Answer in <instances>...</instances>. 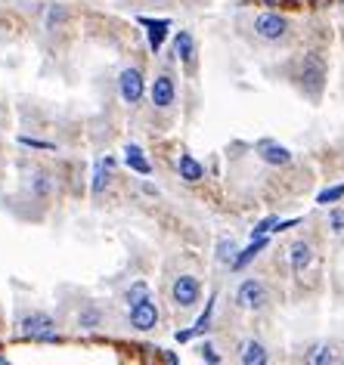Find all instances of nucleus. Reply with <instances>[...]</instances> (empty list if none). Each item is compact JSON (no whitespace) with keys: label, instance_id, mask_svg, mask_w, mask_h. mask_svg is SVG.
I'll list each match as a JSON object with an SVG mask.
<instances>
[{"label":"nucleus","instance_id":"1","mask_svg":"<svg viewBox=\"0 0 344 365\" xmlns=\"http://www.w3.org/2000/svg\"><path fill=\"white\" fill-rule=\"evenodd\" d=\"M16 335L25 337V341H35V344H59L62 341L56 331V319H53L50 313H44V310H28V313L19 316Z\"/></svg>","mask_w":344,"mask_h":365},{"label":"nucleus","instance_id":"2","mask_svg":"<svg viewBox=\"0 0 344 365\" xmlns=\"http://www.w3.org/2000/svg\"><path fill=\"white\" fill-rule=\"evenodd\" d=\"M326 78H329V69H326V59L320 53H304L301 65H298V87L304 90V96L310 99H320L322 90H326Z\"/></svg>","mask_w":344,"mask_h":365},{"label":"nucleus","instance_id":"3","mask_svg":"<svg viewBox=\"0 0 344 365\" xmlns=\"http://www.w3.org/2000/svg\"><path fill=\"white\" fill-rule=\"evenodd\" d=\"M251 31H255L257 41L264 44H280L289 37V31H292V19L286 16V12H276V10H264L255 16V22H251Z\"/></svg>","mask_w":344,"mask_h":365},{"label":"nucleus","instance_id":"4","mask_svg":"<svg viewBox=\"0 0 344 365\" xmlns=\"http://www.w3.org/2000/svg\"><path fill=\"white\" fill-rule=\"evenodd\" d=\"M270 303V291L267 285H264V278H242L239 288H236V307L246 310V313H261L264 307Z\"/></svg>","mask_w":344,"mask_h":365},{"label":"nucleus","instance_id":"5","mask_svg":"<svg viewBox=\"0 0 344 365\" xmlns=\"http://www.w3.org/2000/svg\"><path fill=\"white\" fill-rule=\"evenodd\" d=\"M118 96L124 105H140L146 96V75H143L140 65H128L118 75Z\"/></svg>","mask_w":344,"mask_h":365},{"label":"nucleus","instance_id":"6","mask_svg":"<svg viewBox=\"0 0 344 365\" xmlns=\"http://www.w3.org/2000/svg\"><path fill=\"white\" fill-rule=\"evenodd\" d=\"M171 301L177 310H193L202 301V282L193 273H180L171 282Z\"/></svg>","mask_w":344,"mask_h":365},{"label":"nucleus","instance_id":"7","mask_svg":"<svg viewBox=\"0 0 344 365\" xmlns=\"http://www.w3.org/2000/svg\"><path fill=\"white\" fill-rule=\"evenodd\" d=\"M149 99H152V105H155L158 112L174 109V103H177V81H174V75H171V71H158V75H155V81L149 84Z\"/></svg>","mask_w":344,"mask_h":365},{"label":"nucleus","instance_id":"8","mask_svg":"<svg viewBox=\"0 0 344 365\" xmlns=\"http://www.w3.org/2000/svg\"><path fill=\"white\" fill-rule=\"evenodd\" d=\"M255 152L264 164H270V168H289V164H292V149L276 143V139H257Z\"/></svg>","mask_w":344,"mask_h":365},{"label":"nucleus","instance_id":"9","mask_svg":"<svg viewBox=\"0 0 344 365\" xmlns=\"http://www.w3.org/2000/svg\"><path fill=\"white\" fill-rule=\"evenodd\" d=\"M128 322H130V328L134 331H155L158 328V307H155V301H143V303H137V307H130L128 310Z\"/></svg>","mask_w":344,"mask_h":365},{"label":"nucleus","instance_id":"10","mask_svg":"<svg viewBox=\"0 0 344 365\" xmlns=\"http://www.w3.org/2000/svg\"><path fill=\"white\" fill-rule=\"evenodd\" d=\"M313 260H316V251L307 238H295V242L289 244V267H292L295 276L307 273V269L313 267Z\"/></svg>","mask_w":344,"mask_h":365},{"label":"nucleus","instance_id":"11","mask_svg":"<svg viewBox=\"0 0 344 365\" xmlns=\"http://www.w3.org/2000/svg\"><path fill=\"white\" fill-rule=\"evenodd\" d=\"M137 22L146 28V44H149V50L155 53H162V46L164 41H168V35H171V19H149V16H140Z\"/></svg>","mask_w":344,"mask_h":365},{"label":"nucleus","instance_id":"12","mask_svg":"<svg viewBox=\"0 0 344 365\" xmlns=\"http://www.w3.org/2000/svg\"><path fill=\"white\" fill-rule=\"evenodd\" d=\"M174 56L180 59L183 65H187L189 71L196 69V59H198V46H196V37H193V31H187V28H180L174 35Z\"/></svg>","mask_w":344,"mask_h":365},{"label":"nucleus","instance_id":"13","mask_svg":"<svg viewBox=\"0 0 344 365\" xmlns=\"http://www.w3.org/2000/svg\"><path fill=\"white\" fill-rule=\"evenodd\" d=\"M236 353H239V365H270V350L257 337H246Z\"/></svg>","mask_w":344,"mask_h":365},{"label":"nucleus","instance_id":"14","mask_svg":"<svg viewBox=\"0 0 344 365\" xmlns=\"http://www.w3.org/2000/svg\"><path fill=\"white\" fill-rule=\"evenodd\" d=\"M177 174H180V180L187 186H196L205 180V164L198 161L196 155H189V152H180V158H177Z\"/></svg>","mask_w":344,"mask_h":365},{"label":"nucleus","instance_id":"15","mask_svg":"<svg viewBox=\"0 0 344 365\" xmlns=\"http://www.w3.org/2000/svg\"><path fill=\"white\" fill-rule=\"evenodd\" d=\"M124 164H128V170H134L137 177H152V161L146 158V152H143V145L137 143H128L124 145Z\"/></svg>","mask_w":344,"mask_h":365},{"label":"nucleus","instance_id":"16","mask_svg":"<svg viewBox=\"0 0 344 365\" xmlns=\"http://www.w3.org/2000/svg\"><path fill=\"white\" fill-rule=\"evenodd\" d=\"M338 353L329 341H313L307 350H304V365H335Z\"/></svg>","mask_w":344,"mask_h":365},{"label":"nucleus","instance_id":"17","mask_svg":"<svg viewBox=\"0 0 344 365\" xmlns=\"http://www.w3.org/2000/svg\"><path fill=\"white\" fill-rule=\"evenodd\" d=\"M75 325H78V331H99L105 325V313H103V307L99 303H84L81 307V313H78V319H75Z\"/></svg>","mask_w":344,"mask_h":365},{"label":"nucleus","instance_id":"18","mask_svg":"<svg viewBox=\"0 0 344 365\" xmlns=\"http://www.w3.org/2000/svg\"><path fill=\"white\" fill-rule=\"evenodd\" d=\"M53 189H56V180H53L50 170H35L28 177V195L37 198V202H47L53 195Z\"/></svg>","mask_w":344,"mask_h":365},{"label":"nucleus","instance_id":"19","mask_svg":"<svg viewBox=\"0 0 344 365\" xmlns=\"http://www.w3.org/2000/svg\"><path fill=\"white\" fill-rule=\"evenodd\" d=\"M267 244H270V235H261V238H251V244L248 248H239V254H236V260H233V273H239V269H246L248 263H255L257 257H261V251H267Z\"/></svg>","mask_w":344,"mask_h":365},{"label":"nucleus","instance_id":"20","mask_svg":"<svg viewBox=\"0 0 344 365\" xmlns=\"http://www.w3.org/2000/svg\"><path fill=\"white\" fill-rule=\"evenodd\" d=\"M112 168H115V158H99L94 164V177H90V192H94V195H103V192L109 189Z\"/></svg>","mask_w":344,"mask_h":365},{"label":"nucleus","instance_id":"21","mask_svg":"<svg viewBox=\"0 0 344 365\" xmlns=\"http://www.w3.org/2000/svg\"><path fill=\"white\" fill-rule=\"evenodd\" d=\"M65 25H69V6L65 3H47V10H44V31L56 35V31H62Z\"/></svg>","mask_w":344,"mask_h":365},{"label":"nucleus","instance_id":"22","mask_svg":"<svg viewBox=\"0 0 344 365\" xmlns=\"http://www.w3.org/2000/svg\"><path fill=\"white\" fill-rule=\"evenodd\" d=\"M236 254H239V242H236V238H217V244H214V260L221 263V267H233Z\"/></svg>","mask_w":344,"mask_h":365},{"label":"nucleus","instance_id":"23","mask_svg":"<svg viewBox=\"0 0 344 365\" xmlns=\"http://www.w3.org/2000/svg\"><path fill=\"white\" fill-rule=\"evenodd\" d=\"M149 297H152V288H149V282H143V278H137V282H130L128 288H124V303H128V310L137 307V303H143V301H149Z\"/></svg>","mask_w":344,"mask_h":365},{"label":"nucleus","instance_id":"24","mask_svg":"<svg viewBox=\"0 0 344 365\" xmlns=\"http://www.w3.org/2000/svg\"><path fill=\"white\" fill-rule=\"evenodd\" d=\"M326 226H329V232H332L335 238H341V235H344V204H335V208H329V214H326Z\"/></svg>","mask_w":344,"mask_h":365},{"label":"nucleus","instance_id":"25","mask_svg":"<svg viewBox=\"0 0 344 365\" xmlns=\"http://www.w3.org/2000/svg\"><path fill=\"white\" fill-rule=\"evenodd\" d=\"M338 202H344V183L326 186V189L316 195V204H338Z\"/></svg>","mask_w":344,"mask_h":365},{"label":"nucleus","instance_id":"26","mask_svg":"<svg viewBox=\"0 0 344 365\" xmlns=\"http://www.w3.org/2000/svg\"><path fill=\"white\" fill-rule=\"evenodd\" d=\"M214 301H217V297L211 294V301H208V307H205V313H202V316H198V319H196V325H193L196 337H198V335H205V331L211 328V316H214Z\"/></svg>","mask_w":344,"mask_h":365},{"label":"nucleus","instance_id":"27","mask_svg":"<svg viewBox=\"0 0 344 365\" xmlns=\"http://www.w3.org/2000/svg\"><path fill=\"white\" fill-rule=\"evenodd\" d=\"M276 223H280V217H264L261 223H255V229H251V238H261V235H270V232H276Z\"/></svg>","mask_w":344,"mask_h":365},{"label":"nucleus","instance_id":"28","mask_svg":"<svg viewBox=\"0 0 344 365\" xmlns=\"http://www.w3.org/2000/svg\"><path fill=\"white\" fill-rule=\"evenodd\" d=\"M19 145H28V149H44V152L56 149V143H50V139H35V136H19Z\"/></svg>","mask_w":344,"mask_h":365},{"label":"nucleus","instance_id":"29","mask_svg":"<svg viewBox=\"0 0 344 365\" xmlns=\"http://www.w3.org/2000/svg\"><path fill=\"white\" fill-rule=\"evenodd\" d=\"M198 353H202V359L208 362V365H221V353H217V350H214V344H208V341H205Z\"/></svg>","mask_w":344,"mask_h":365},{"label":"nucleus","instance_id":"30","mask_svg":"<svg viewBox=\"0 0 344 365\" xmlns=\"http://www.w3.org/2000/svg\"><path fill=\"white\" fill-rule=\"evenodd\" d=\"M193 337H196L193 328H183V331H177V335H174V341H177V344H189Z\"/></svg>","mask_w":344,"mask_h":365},{"label":"nucleus","instance_id":"31","mask_svg":"<svg viewBox=\"0 0 344 365\" xmlns=\"http://www.w3.org/2000/svg\"><path fill=\"white\" fill-rule=\"evenodd\" d=\"M298 223H301V217H292V220H280V223H276V232H286V229L298 226Z\"/></svg>","mask_w":344,"mask_h":365},{"label":"nucleus","instance_id":"32","mask_svg":"<svg viewBox=\"0 0 344 365\" xmlns=\"http://www.w3.org/2000/svg\"><path fill=\"white\" fill-rule=\"evenodd\" d=\"M140 189H143V192H146V195H149V198H158V189H155V186H149V183H143V186H140Z\"/></svg>","mask_w":344,"mask_h":365},{"label":"nucleus","instance_id":"33","mask_svg":"<svg viewBox=\"0 0 344 365\" xmlns=\"http://www.w3.org/2000/svg\"><path fill=\"white\" fill-rule=\"evenodd\" d=\"M307 6H313V10H320V6H326V0H307Z\"/></svg>","mask_w":344,"mask_h":365},{"label":"nucleus","instance_id":"34","mask_svg":"<svg viewBox=\"0 0 344 365\" xmlns=\"http://www.w3.org/2000/svg\"><path fill=\"white\" fill-rule=\"evenodd\" d=\"M261 3H264V6H282L286 0H261Z\"/></svg>","mask_w":344,"mask_h":365},{"label":"nucleus","instance_id":"35","mask_svg":"<svg viewBox=\"0 0 344 365\" xmlns=\"http://www.w3.org/2000/svg\"><path fill=\"white\" fill-rule=\"evenodd\" d=\"M146 3H164V0H146Z\"/></svg>","mask_w":344,"mask_h":365},{"label":"nucleus","instance_id":"36","mask_svg":"<svg viewBox=\"0 0 344 365\" xmlns=\"http://www.w3.org/2000/svg\"><path fill=\"white\" fill-rule=\"evenodd\" d=\"M0 365H10V362H6V359H3V356H0Z\"/></svg>","mask_w":344,"mask_h":365},{"label":"nucleus","instance_id":"37","mask_svg":"<svg viewBox=\"0 0 344 365\" xmlns=\"http://www.w3.org/2000/svg\"><path fill=\"white\" fill-rule=\"evenodd\" d=\"M338 6H344V0H338Z\"/></svg>","mask_w":344,"mask_h":365},{"label":"nucleus","instance_id":"38","mask_svg":"<svg viewBox=\"0 0 344 365\" xmlns=\"http://www.w3.org/2000/svg\"><path fill=\"white\" fill-rule=\"evenodd\" d=\"M341 365H344V356H341Z\"/></svg>","mask_w":344,"mask_h":365}]
</instances>
